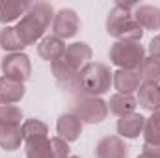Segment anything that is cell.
<instances>
[{"instance_id": "obj_11", "label": "cell", "mask_w": 160, "mask_h": 158, "mask_svg": "<svg viewBox=\"0 0 160 158\" xmlns=\"http://www.w3.org/2000/svg\"><path fill=\"white\" fill-rule=\"evenodd\" d=\"M136 22L145 30H160V7H155L151 4H138L132 11Z\"/></svg>"}, {"instance_id": "obj_13", "label": "cell", "mask_w": 160, "mask_h": 158, "mask_svg": "<svg viewBox=\"0 0 160 158\" xmlns=\"http://www.w3.org/2000/svg\"><path fill=\"white\" fill-rule=\"evenodd\" d=\"M24 84L22 82H17V80H11L8 77H2L0 78V104L6 106V104H17L22 97H24Z\"/></svg>"}, {"instance_id": "obj_19", "label": "cell", "mask_w": 160, "mask_h": 158, "mask_svg": "<svg viewBox=\"0 0 160 158\" xmlns=\"http://www.w3.org/2000/svg\"><path fill=\"white\" fill-rule=\"evenodd\" d=\"M112 84L118 89V93H128V95H132V91H136L140 87V77H138L136 71L119 69V71L114 73Z\"/></svg>"}, {"instance_id": "obj_22", "label": "cell", "mask_w": 160, "mask_h": 158, "mask_svg": "<svg viewBox=\"0 0 160 158\" xmlns=\"http://www.w3.org/2000/svg\"><path fill=\"white\" fill-rule=\"evenodd\" d=\"M26 158H54L52 143L48 138L26 141Z\"/></svg>"}, {"instance_id": "obj_12", "label": "cell", "mask_w": 160, "mask_h": 158, "mask_svg": "<svg viewBox=\"0 0 160 158\" xmlns=\"http://www.w3.org/2000/svg\"><path fill=\"white\" fill-rule=\"evenodd\" d=\"M145 126V117L140 114H128L118 119V134L119 138H128L134 140L143 132Z\"/></svg>"}, {"instance_id": "obj_14", "label": "cell", "mask_w": 160, "mask_h": 158, "mask_svg": "<svg viewBox=\"0 0 160 158\" xmlns=\"http://www.w3.org/2000/svg\"><path fill=\"white\" fill-rule=\"evenodd\" d=\"M32 2H13V0H0V22L2 24H9L13 21H21L24 17V13L30 9Z\"/></svg>"}, {"instance_id": "obj_28", "label": "cell", "mask_w": 160, "mask_h": 158, "mask_svg": "<svg viewBox=\"0 0 160 158\" xmlns=\"http://www.w3.org/2000/svg\"><path fill=\"white\" fill-rule=\"evenodd\" d=\"M149 54H151V58L160 60V36H155L151 39V43H149Z\"/></svg>"}, {"instance_id": "obj_17", "label": "cell", "mask_w": 160, "mask_h": 158, "mask_svg": "<svg viewBox=\"0 0 160 158\" xmlns=\"http://www.w3.org/2000/svg\"><path fill=\"white\" fill-rule=\"evenodd\" d=\"M22 125H0V147L6 151H15L24 141Z\"/></svg>"}, {"instance_id": "obj_23", "label": "cell", "mask_w": 160, "mask_h": 158, "mask_svg": "<svg viewBox=\"0 0 160 158\" xmlns=\"http://www.w3.org/2000/svg\"><path fill=\"white\" fill-rule=\"evenodd\" d=\"M0 47L4 50H8L9 54L21 52V48H24L22 41L19 39V36H17L15 26H6V28L0 30Z\"/></svg>"}, {"instance_id": "obj_20", "label": "cell", "mask_w": 160, "mask_h": 158, "mask_svg": "<svg viewBox=\"0 0 160 158\" xmlns=\"http://www.w3.org/2000/svg\"><path fill=\"white\" fill-rule=\"evenodd\" d=\"M142 84H158L160 82V60L145 58L142 65L136 69Z\"/></svg>"}, {"instance_id": "obj_30", "label": "cell", "mask_w": 160, "mask_h": 158, "mask_svg": "<svg viewBox=\"0 0 160 158\" xmlns=\"http://www.w3.org/2000/svg\"><path fill=\"white\" fill-rule=\"evenodd\" d=\"M69 158H80V156H69Z\"/></svg>"}, {"instance_id": "obj_5", "label": "cell", "mask_w": 160, "mask_h": 158, "mask_svg": "<svg viewBox=\"0 0 160 158\" xmlns=\"http://www.w3.org/2000/svg\"><path fill=\"white\" fill-rule=\"evenodd\" d=\"M110 60L114 65L125 71H134L142 65L145 60V48L140 43H128V41H118L110 48Z\"/></svg>"}, {"instance_id": "obj_29", "label": "cell", "mask_w": 160, "mask_h": 158, "mask_svg": "<svg viewBox=\"0 0 160 158\" xmlns=\"http://www.w3.org/2000/svg\"><path fill=\"white\" fill-rule=\"evenodd\" d=\"M138 158H147V156H143V155H140V156H138Z\"/></svg>"}, {"instance_id": "obj_8", "label": "cell", "mask_w": 160, "mask_h": 158, "mask_svg": "<svg viewBox=\"0 0 160 158\" xmlns=\"http://www.w3.org/2000/svg\"><path fill=\"white\" fill-rule=\"evenodd\" d=\"M80 30V19L77 15L75 9L71 7H63L60 9L56 15H54V21H52V32L56 37L60 39H71L78 34Z\"/></svg>"}, {"instance_id": "obj_27", "label": "cell", "mask_w": 160, "mask_h": 158, "mask_svg": "<svg viewBox=\"0 0 160 158\" xmlns=\"http://www.w3.org/2000/svg\"><path fill=\"white\" fill-rule=\"evenodd\" d=\"M143 156L147 158H160V145H153V143H145L143 145Z\"/></svg>"}, {"instance_id": "obj_25", "label": "cell", "mask_w": 160, "mask_h": 158, "mask_svg": "<svg viewBox=\"0 0 160 158\" xmlns=\"http://www.w3.org/2000/svg\"><path fill=\"white\" fill-rule=\"evenodd\" d=\"M22 112L15 104L0 106V125H21Z\"/></svg>"}, {"instance_id": "obj_7", "label": "cell", "mask_w": 160, "mask_h": 158, "mask_svg": "<svg viewBox=\"0 0 160 158\" xmlns=\"http://www.w3.org/2000/svg\"><path fill=\"white\" fill-rule=\"evenodd\" d=\"M2 71H4V77L11 80H17V82H26L32 75V63H30V58L22 52H13V54H8L4 60H2Z\"/></svg>"}, {"instance_id": "obj_21", "label": "cell", "mask_w": 160, "mask_h": 158, "mask_svg": "<svg viewBox=\"0 0 160 158\" xmlns=\"http://www.w3.org/2000/svg\"><path fill=\"white\" fill-rule=\"evenodd\" d=\"M22 138H24V143L26 141H34V140H45L48 138V126L39 121V119H28L22 123Z\"/></svg>"}, {"instance_id": "obj_15", "label": "cell", "mask_w": 160, "mask_h": 158, "mask_svg": "<svg viewBox=\"0 0 160 158\" xmlns=\"http://www.w3.org/2000/svg\"><path fill=\"white\" fill-rule=\"evenodd\" d=\"M65 52V43L56 36H45L38 45V54L45 62H56Z\"/></svg>"}, {"instance_id": "obj_4", "label": "cell", "mask_w": 160, "mask_h": 158, "mask_svg": "<svg viewBox=\"0 0 160 158\" xmlns=\"http://www.w3.org/2000/svg\"><path fill=\"white\" fill-rule=\"evenodd\" d=\"M112 78H114V73H110V69L104 63L91 62L80 71L77 95H82V97H101V95H104L110 89Z\"/></svg>"}, {"instance_id": "obj_1", "label": "cell", "mask_w": 160, "mask_h": 158, "mask_svg": "<svg viewBox=\"0 0 160 158\" xmlns=\"http://www.w3.org/2000/svg\"><path fill=\"white\" fill-rule=\"evenodd\" d=\"M91 58H93V52L88 43H73V45L65 47V52L56 62L50 63L52 75L58 82V86L63 91L77 93L78 91V75L88 63H91Z\"/></svg>"}, {"instance_id": "obj_24", "label": "cell", "mask_w": 160, "mask_h": 158, "mask_svg": "<svg viewBox=\"0 0 160 158\" xmlns=\"http://www.w3.org/2000/svg\"><path fill=\"white\" fill-rule=\"evenodd\" d=\"M142 134L145 138V143L160 145V108L157 112H153V116L145 121V126H143Z\"/></svg>"}, {"instance_id": "obj_9", "label": "cell", "mask_w": 160, "mask_h": 158, "mask_svg": "<svg viewBox=\"0 0 160 158\" xmlns=\"http://www.w3.org/2000/svg\"><path fill=\"white\" fill-rule=\"evenodd\" d=\"M95 156L97 158H127L128 156V147L119 136H106L102 138L97 147H95Z\"/></svg>"}, {"instance_id": "obj_16", "label": "cell", "mask_w": 160, "mask_h": 158, "mask_svg": "<svg viewBox=\"0 0 160 158\" xmlns=\"http://www.w3.org/2000/svg\"><path fill=\"white\" fill-rule=\"evenodd\" d=\"M138 102L143 110L157 112L160 108V86L158 84H140Z\"/></svg>"}, {"instance_id": "obj_3", "label": "cell", "mask_w": 160, "mask_h": 158, "mask_svg": "<svg viewBox=\"0 0 160 158\" xmlns=\"http://www.w3.org/2000/svg\"><path fill=\"white\" fill-rule=\"evenodd\" d=\"M136 6L138 4H134V2H121V0L116 2V6L110 9L108 19H106L108 36L119 41L140 43L142 36H143V28L136 22V19L132 15Z\"/></svg>"}, {"instance_id": "obj_2", "label": "cell", "mask_w": 160, "mask_h": 158, "mask_svg": "<svg viewBox=\"0 0 160 158\" xmlns=\"http://www.w3.org/2000/svg\"><path fill=\"white\" fill-rule=\"evenodd\" d=\"M52 21H54V7L48 2H32L30 9L15 26L17 36L24 47L34 45L36 41L43 39Z\"/></svg>"}, {"instance_id": "obj_18", "label": "cell", "mask_w": 160, "mask_h": 158, "mask_svg": "<svg viewBox=\"0 0 160 158\" xmlns=\"http://www.w3.org/2000/svg\"><path fill=\"white\" fill-rule=\"evenodd\" d=\"M138 101L128 95V93H116L110 97V102H108V112H112L114 116L123 117V116H128V114H134L136 110V104Z\"/></svg>"}, {"instance_id": "obj_26", "label": "cell", "mask_w": 160, "mask_h": 158, "mask_svg": "<svg viewBox=\"0 0 160 158\" xmlns=\"http://www.w3.org/2000/svg\"><path fill=\"white\" fill-rule=\"evenodd\" d=\"M52 143V151H54V158H69V145L67 141H63L62 138H52L50 140Z\"/></svg>"}, {"instance_id": "obj_10", "label": "cell", "mask_w": 160, "mask_h": 158, "mask_svg": "<svg viewBox=\"0 0 160 158\" xmlns=\"http://www.w3.org/2000/svg\"><path fill=\"white\" fill-rule=\"evenodd\" d=\"M56 130H58V138H62L63 141H77L82 134V121L75 114H63L58 117L56 123Z\"/></svg>"}, {"instance_id": "obj_6", "label": "cell", "mask_w": 160, "mask_h": 158, "mask_svg": "<svg viewBox=\"0 0 160 158\" xmlns=\"http://www.w3.org/2000/svg\"><path fill=\"white\" fill-rule=\"evenodd\" d=\"M71 114H75L82 123H101L108 116V102L101 97H78L71 106Z\"/></svg>"}]
</instances>
